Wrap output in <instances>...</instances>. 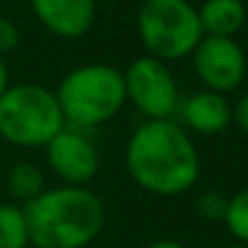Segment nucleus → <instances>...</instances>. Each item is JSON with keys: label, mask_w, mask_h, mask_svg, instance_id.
I'll use <instances>...</instances> for the list:
<instances>
[{"label": "nucleus", "mask_w": 248, "mask_h": 248, "mask_svg": "<svg viewBox=\"0 0 248 248\" xmlns=\"http://www.w3.org/2000/svg\"><path fill=\"white\" fill-rule=\"evenodd\" d=\"M133 181L152 195H183L198 183L200 157L188 130L176 121H145L125 145Z\"/></svg>", "instance_id": "f257e3e1"}, {"label": "nucleus", "mask_w": 248, "mask_h": 248, "mask_svg": "<svg viewBox=\"0 0 248 248\" xmlns=\"http://www.w3.org/2000/svg\"><path fill=\"white\" fill-rule=\"evenodd\" d=\"M22 212L34 248H87L106 222L101 198L87 186L46 188Z\"/></svg>", "instance_id": "f03ea898"}, {"label": "nucleus", "mask_w": 248, "mask_h": 248, "mask_svg": "<svg viewBox=\"0 0 248 248\" xmlns=\"http://www.w3.org/2000/svg\"><path fill=\"white\" fill-rule=\"evenodd\" d=\"M56 99L65 125L96 128L108 123L128 101L123 73L104 65L89 63L70 70L56 89Z\"/></svg>", "instance_id": "7ed1b4c3"}, {"label": "nucleus", "mask_w": 248, "mask_h": 248, "mask_svg": "<svg viewBox=\"0 0 248 248\" xmlns=\"http://www.w3.org/2000/svg\"><path fill=\"white\" fill-rule=\"evenodd\" d=\"M56 92L41 84H10L0 96V138L15 147H46L61 130Z\"/></svg>", "instance_id": "20e7f679"}, {"label": "nucleus", "mask_w": 248, "mask_h": 248, "mask_svg": "<svg viewBox=\"0 0 248 248\" xmlns=\"http://www.w3.org/2000/svg\"><path fill=\"white\" fill-rule=\"evenodd\" d=\"M138 36L145 56L162 63L181 61L202 39L198 10L188 0H142L138 10Z\"/></svg>", "instance_id": "39448f33"}, {"label": "nucleus", "mask_w": 248, "mask_h": 248, "mask_svg": "<svg viewBox=\"0 0 248 248\" xmlns=\"http://www.w3.org/2000/svg\"><path fill=\"white\" fill-rule=\"evenodd\" d=\"M125 99L147 116V121H169L178 108V87L169 65L152 58H135L123 73Z\"/></svg>", "instance_id": "423d86ee"}, {"label": "nucleus", "mask_w": 248, "mask_h": 248, "mask_svg": "<svg viewBox=\"0 0 248 248\" xmlns=\"http://www.w3.org/2000/svg\"><path fill=\"white\" fill-rule=\"evenodd\" d=\"M193 70L205 89L229 94L246 78V53L236 39L202 36L193 48Z\"/></svg>", "instance_id": "0eeeda50"}, {"label": "nucleus", "mask_w": 248, "mask_h": 248, "mask_svg": "<svg viewBox=\"0 0 248 248\" xmlns=\"http://www.w3.org/2000/svg\"><path fill=\"white\" fill-rule=\"evenodd\" d=\"M46 159L65 186H87L99 171V152L94 142L73 125H65L46 145Z\"/></svg>", "instance_id": "6e6552de"}, {"label": "nucleus", "mask_w": 248, "mask_h": 248, "mask_svg": "<svg viewBox=\"0 0 248 248\" xmlns=\"http://www.w3.org/2000/svg\"><path fill=\"white\" fill-rule=\"evenodd\" d=\"M36 19L61 39L84 36L96 17V0H29Z\"/></svg>", "instance_id": "1a4fd4ad"}, {"label": "nucleus", "mask_w": 248, "mask_h": 248, "mask_svg": "<svg viewBox=\"0 0 248 248\" xmlns=\"http://www.w3.org/2000/svg\"><path fill=\"white\" fill-rule=\"evenodd\" d=\"M181 121L183 128L198 135H217L232 123V104L227 94L202 89L186 99L181 106Z\"/></svg>", "instance_id": "9d476101"}, {"label": "nucleus", "mask_w": 248, "mask_h": 248, "mask_svg": "<svg viewBox=\"0 0 248 248\" xmlns=\"http://www.w3.org/2000/svg\"><path fill=\"white\" fill-rule=\"evenodd\" d=\"M195 10L202 36L234 39L246 24V5L241 0H205Z\"/></svg>", "instance_id": "9b49d317"}, {"label": "nucleus", "mask_w": 248, "mask_h": 248, "mask_svg": "<svg viewBox=\"0 0 248 248\" xmlns=\"http://www.w3.org/2000/svg\"><path fill=\"white\" fill-rule=\"evenodd\" d=\"M7 190L24 202L34 200L36 195L46 190L44 171L31 162H17L7 171Z\"/></svg>", "instance_id": "f8f14e48"}, {"label": "nucleus", "mask_w": 248, "mask_h": 248, "mask_svg": "<svg viewBox=\"0 0 248 248\" xmlns=\"http://www.w3.org/2000/svg\"><path fill=\"white\" fill-rule=\"evenodd\" d=\"M0 248H29L27 219L17 205H0Z\"/></svg>", "instance_id": "ddd939ff"}, {"label": "nucleus", "mask_w": 248, "mask_h": 248, "mask_svg": "<svg viewBox=\"0 0 248 248\" xmlns=\"http://www.w3.org/2000/svg\"><path fill=\"white\" fill-rule=\"evenodd\" d=\"M224 224L229 229V234L236 239V244L248 246V188L234 193L227 202V215H224Z\"/></svg>", "instance_id": "4468645a"}, {"label": "nucleus", "mask_w": 248, "mask_h": 248, "mask_svg": "<svg viewBox=\"0 0 248 248\" xmlns=\"http://www.w3.org/2000/svg\"><path fill=\"white\" fill-rule=\"evenodd\" d=\"M227 202H229V198H224L219 190H207V193H202V195L195 200V210H198V215H200L202 219L224 222Z\"/></svg>", "instance_id": "2eb2a0df"}, {"label": "nucleus", "mask_w": 248, "mask_h": 248, "mask_svg": "<svg viewBox=\"0 0 248 248\" xmlns=\"http://www.w3.org/2000/svg\"><path fill=\"white\" fill-rule=\"evenodd\" d=\"M17 44H19V29L7 17H0V56L15 51Z\"/></svg>", "instance_id": "dca6fc26"}, {"label": "nucleus", "mask_w": 248, "mask_h": 248, "mask_svg": "<svg viewBox=\"0 0 248 248\" xmlns=\"http://www.w3.org/2000/svg\"><path fill=\"white\" fill-rule=\"evenodd\" d=\"M232 123L248 138V92L236 99V104L232 106Z\"/></svg>", "instance_id": "f3484780"}, {"label": "nucleus", "mask_w": 248, "mask_h": 248, "mask_svg": "<svg viewBox=\"0 0 248 248\" xmlns=\"http://www.w3.org/2000/svg\"><path fill=\"white\" fill-rule=\"evenodd\" d=\"M7 87H10V70H7L5 56H0V96L7 92Z\"/></svg>", "instance_id": "a211bd4d"}, {"label": "nucleus", "mask_w": 248, "mask_h": 248, "mask_svg": "<svg viewBox=\"0 0 248 248\" xmlns=\"http://www.w3.org/2000/svg\"><path fill=\"white\" fill-rule=\"evenodd\" d=\"M147 248H186V246H183V244H178V241H173V239H159V241L150 244Z\"/></svg>", "instance_id": "6ab92c4d"}, {"label": "nucleus", "mask_w": 248, "mask_h": 248, "mask_svg": "<svg viewBox=\"0 0 248 248\" xmlns=\"http://www.w3.org/2000/svg\"><path fill=\"white\" fill-rule=\"evenodd\" d=\"M219 248H248V246H244V244H224V246H219Z\"/></svg>", "instance_id": "aec40b11"}]
</instances>
